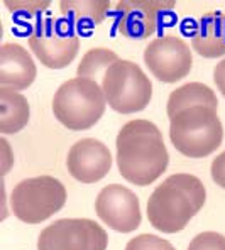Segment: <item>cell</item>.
Masks as SVG:
<instances>
[{
    "label": "cell",
    "mask_w": 225,
    "mask_h": 250,
    "mask_svg": "<svg viewBox=\"0 0 225 250\" xmlns=\"http://www.w3.org/2000/svg\"><path fill=\"white\" fill-rule=\"evenodd\" d=\"M117 167L125 181L135 186L154 183L166 171L169 154L156 124L135 119L117 134Z\"/></svg>",
    "instance_id": "6da1fadb"
},
{
    "label": "cell",
    "mask_w": 225,
    "mask_h": 250,
    "mask_svg": "<svg viewBox=\"0 0 225 250\" xmlns=\"http://www.w3.org/2000/svg\"><path fill=\"white\" fill-rule=\"evenodd\" d=\"M205 186L197 176L178 172L166 178L147 201V218L156 230L176 233L186 229L190 220L203 208Z\"/></svg>",
    "instance_id": "7a4b0ae2"
},
{
    "label": "cell",
    "mask_w": 225,
    "mask_h": 250,
    "mask_svg": "<svg viewBox=\"0 0 225 250\" xmlns=\"http://www.w3.org/2000/svg\"><path fill=\"white\" fill-rule=\"evenodd\" d=\"M169 139L178 152L191 159H202L222 144L224 127L217 110L191 106L169 119Z\"/></svg>",
    "instance_id": "3957f363"
},
{
    "label": "cell",
    "mask_w": 225,
    "mask_h": 250,
    "mask_svg": "<svg viewBox=\"0 0 225 250\" xmlns=\"http://www.w3.org/2000/svg\"><path fill=\"white\" fill-rule=\"evenodd\" d=\"M107 100L102 84L87 78H71L58 88L53 98V113L69 130H88L105 112Z\"/></svg>",
    "instance_id": "277c9868"
},
{
    "label": "cell",
    "mask_w": 225,
    "mask_h": 250,
    "mask_svg": "<svg viewBox=\"0 0 225 250\" xmlns=\"http://www.w3.org/2000/svg\"><path fill=\"white\" fill-rule=\"evenodd\" d=\"M66 203V188L53 176H36L17 183L10 194V208L17 220L38 225L58 213Z\"/></svg>",
    "instance_id": "5b68a950"
},
{
    "label": "cell",
    "mask_w": 225,
    "mask_h": 250,
    "mask_svg": "<svg viewBox=\"0 0 225 250\" xmlns=\"http://www.w3.org/2000/svg\"><path fill=\"white\" fill-rule=\"evenodd\" d=\"M102 90L110 108L122 115L141 112L153 98L151 80L139 64L127 60H119L107 69Z\"/></svg>",
    "instance_id": "8992f818"
},
{
    "label": "cell",
    "mask_w": 225,
    "mask_h": 250,
    "mask_svg": "<svg viewBox=\"0 0 225 250\" xmlns=\"http://www.w3.org/2000/svg\"><path fill=\"white\" fill-rule=\"evenodd\" d=\"M29 47L43 66L63 69L75 61L80 49V36L65 19L47 17L31 32Z\"/></svg>",
    "instance_id": "52a82bcc"
},
{
    "label": "cell",
    "mask_w": 225,
    "mask_h": 250,
    "mask_svg": "<svg viewBox=\"0 0 225 250\" xmlns=\"http://www.w3.org/2000/svg\"><path fill=\"white\" fill-rule=\"evenodd\" d=\"M109 237L90 218H61L38 237V250H107Z\"/></svg>",
    "instance_id": "ba28073f"
},
{
    "label": "cell",
    "mask_w": 225,
    "mask_h": 250,
    "mask_svg": "<svg viewBox=\"0 0 225 250\" xmlns=\"http://www.w3.org/2000/svg\"><path fill=\"white\" fill-rule=\"evenodd\" d=\"M147 69L163 83H176L186 78L193 68L191 49L181 38L163 36L153 39L144 49Z\"/></svg>",
    "instance_id": "9c48e42d"
},
{
    "label": "cell",
    "mask_w": 225,
    "mask_h": 250,
    "mask_svg": "<svg viewBox=\"0 0 225 250\" xmlns=\"http://www.w3.org/2000/svg\"><path fill=\"white\" fill-rule=\"evenodd\" d=\"M98 218L109 229L131 233L141 225V203L134 191L122 185H109L98 193L95 201Z\"/></svg>",
    "instance_id": "30bf717a"
},
{
    "label": "cell",
    "mask_w": 225,
    "mask_h": 250,
    "mask_svg": "<svg viewBox=\"0 0 225 250\" xmlns=\"http://www.w3.org/2000/svg\"><path fill=\"white\" fill-rule=\"evenodd\" d=\"M175 5L173 0H120L115 3V27L127 39H147Z\"/></svg>",
    "instance_id": "8fae6325"
},
{
    "label": "cell",
    "mask_w": 225,
    "mask_h": 250,
    "mask_svg": "<svg viewBox=\"0 0 225 250\" xmlns=\"http://www.w3.org/2000/svg\"><path fill=\"white\" fill-rule=\"evenodd\" d=\"M66 166L76 181L93 185L109 174L112 167V154L98 139L87 137L71 146L66 157Z\"/></svg>",
    "instance_id": "7c38bea8"
},
{
    "label": "cell",
    "mask_w": 225,
    "mask_h": 250,
    "mask_svg": "<svg viewBox=\"0 0 225 250\" xmlns=\"http://www.w3.org/2000/svg\"><path fill=\"white\" fill-rule=\"evenodd\" d=\"M38 68L25 47L17 42H5L0 47V86L25 90L36 80Z\"/></svg>",
    "instance_id": "4fadbf2b"
},
{
    "label": "cell",
    "mask_w": 225,
    "mask_h": 250,
    "mask_svg": "<svg viewBox=\"0 0 225 250\" xmlns=\"http://www.w3.org/2000/svg\"><path fill=\"white\" fill-rule=\"evenodd\" d=\"M191 47L208 60L225 56V14L208 12L200 17L191 34Z\"/></svg>",
    "instance_id": "5bb4252c"
},
{
    "label": "cell",
    "mask_w": 225,
    "mask_h": 250,
    "mask_svg": "<svg viewBox=\"0 0 225 250\" xmlns=\"http://www.w3.org/2000/svg\"><path fill=\"white\" fill-rule=\"evenodd\" d=\"M31 119V106L24 95L0 86V132L17 134Z\"/></svg>",
    "instance_id": "9a60e30c"
},
{
    "label": "cell",
    "mask_w": 225,
    "mask_h": 250,
    "mask_svg": "<svg viewBox=\"0 0 225 250\" xmlns=\"http://www.w3.org/2000/svg\"><path fill=\"white\" fill-rule=\"evenodd\" d=\"M191 106H208V108L217 110L219 108V100H217V95L213 93L212 88L206 86V84L198 82L186 83L169 93L166 112L171 119L176 113L191 108Z\"/></svg>",
    "instance_id": "2e32d148"
},
{
    "label": "cell",
    "mask_w": 225,
    "mask_h": 250,
    "mask_svg": "<svg viewBox=\"0 0 225 250\" xmlns=\"http://www.w3.org/2000/svg\"><path fill=\"white\" fill-rule=\"evenodd\" d=\"M110 0H61L60 10L65 19L82 27H93L105 19Z\"/></svg>",
    "instance_id": "e0dca14e"
},
{
    "label": "cell",
    "mask_w": 225,
    "mask_h": 250,
    "mask_svg": "<svg viewBox=\"0 0 225 250\" xmlns=\"http://www.w3.org/2000/svg\"><path fill=\"white\" fill-rule=\"evenodd\" d=\"M119 60L120 58L107 47H93L83 54L82 61L78 62V68H76V76L93 80V82L102 84L107 69Z\"/></svg>",
    "instance_id": "ac0fdd59"
},
{
    "label": "cell",
    "mask_w": 225,
    "mask_h": 250,
    "mask_svg": "<svg viewBox=\"0 0 225 250\" xmlns=\"http://www.w3.org/2000/svg\"><path fill=\"white\" fill-rule=\"evenodd\" d=\"M125 250H176L168 240L151 233H142L129 240Z\"/></svg>",
    "instance_id": "d6986e66"
},
{
    "label": "cell",
    "mask_w": 225,
    "mask_h": 250,
    "mask_svg": "<svg viewBox=\"0 0 225 250\" xmlns=\"http://www.w3.org/2000/svg\"><path fill=\"white\" fill-rule=\"evenodd\" d=\"M3 5L12 14L19 16H36L49 7L47 0H5Z\"/></svg>",
    "instance_id": "ffe728a7"
},
{
    "label": "cell",
    "mask_w": 225,
    "mask_h": 250,
    "mask_svg": "<svg viewBox=\"0 0 225 250\" xmlns=\"http://www.w3.org/2000/svg\"><path fill=\"white\" fill-rule=\"evenodd\" d=\"M188 250H225V237L217 231H203L190 242Z\"/></svg>",
    "instance_id": "44dd1931"
},
{
    "label": "cell",
    "mask_w": 225,
    "mask_h": 250,
    "mask_svg": "<svg viewBox=\"0 0 225 250\" xmlns=\"http://www.w3.org/2000/svg\"><path fill=\"white\" fill-rule=\"evenodd\" d=\"M210 172H212L213 181H215L220 188H224L225 189V150L212 161Z\"/></svg>",
    "instance_id": "7402d4cb"
},
{
    "label": "cell",
    "mask_w": 225,
    "mask_h": 250,
    "mask_svg": "<svg viewBox=\"0 0 225 250\" xmlns=\"http://www.w3.org/2000/svg\"><path fill=\"white\" fill-rule=\"evenodd\" d=\"M0 147H2V174L5 176L10 171V166L14 164V154L7 139H0Z\"/></svg>",
    "instance_id": "603a6c76"
},
{
    "label": "cell",
    "mask_w": 225,
    "mask_h": 250,
    "mask_svg": "<svg viewBox=\"0 0 225 250\" xmlns=\"http://www.w3.org/2000/svg\"><path fill=\"white\" fill-rule=\"evenodd\" d=\"M213 83L220 90V93L225 97V58L213 69Z\"/></svg>",
    "instance_id": "cb8c5ba5"
}]
</instances>
